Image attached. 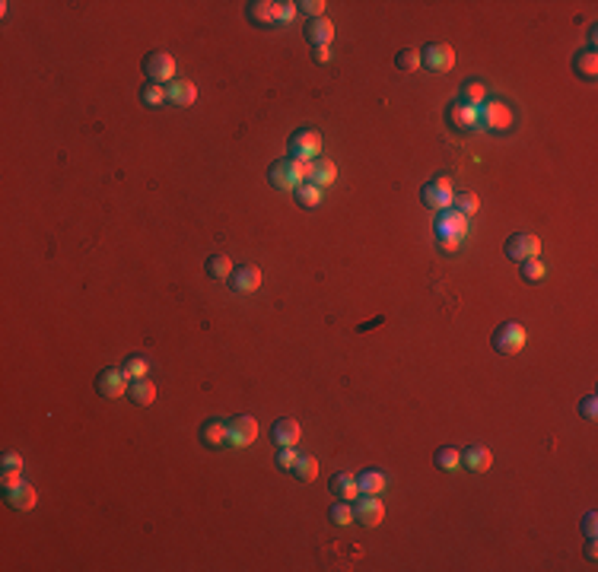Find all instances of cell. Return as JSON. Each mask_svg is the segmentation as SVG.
Here are the masks:
<instances>
[{
    "label": "cell",
    "instance_id": "1",
    "mask_svg": "<svg viewBox=\"0 0 598 572\" xmlns=\"http://www.w3.org/2000/svg\"><path fill=\"white\" fill-rule=\"evenodd\" d=\"M525 340H528V331H525L519 321H506L499 324L497 334H493V350L497 353H519V350L525 347Z\"/></svg>",
    "mask_w": 598,
    "mask_h": 572
},
{
    "label": "cell",
    "instance_id": "2",
    "mask_svg": "<svg viewBox=\"0 0 598 572\" xmlns=\"http://www.w3.org/2000/svg\"><path fill=\"white\" fill-rule=\"evenodd\" d=\"M287 149H290L293 159L312 162V159H318V153H322V137H318V131H296L290 137V143H287Z\"/></svg>",
    "mask_w": 598,
    "mask_h": 572
},
{
    "label": "cell",
    "instance_id": "3",
    "mask_svg": "<svg viewBox=\"0 0 598 572\" xmlns=\"http://www.w3.org/2000/svg\"><path fill=\"white\" fill-rule=\"evenodd\" d=\"M143 74L153 80V83H169L175 76V58L166 51H153L143 58Z\"/></svg>",
    "mask_w": 598,
    "mask_h": 572
},
{
    "label": "cell",
    "instance_id": "4",
    "mask_svg": "<svg viewBox=\"0 0 598 572\" xmlns=\"http://www.w3.org/2000/svg\"><path fill=\"white\" fill-rule=\"evenodd\" d=\"M506 255L513 257V261H532V257H538L541 255V239L538 235H532V233H515V235H509V242H506Z\"/></svg>",
    "mask_w": 598,
    "mask_h": 572
},
{
    "label": "cell",
    "instance_id": "5",
    "mask_svg": "<svg viewBox=\"0 0 598 572\" xmlns=\"http://www.w3.org/2000/svg\"><path fill=\"white\" fill-rule=\"evenodd\" d=\"M127 388H131V379L125 369H105L96 379V391L102 398H121V394H127Z\"/></svg>",
    "mask_w": 598,
    "mask_h": 572
},
{
    "label": "cell",
    "instance_id": "6",
    "mask_svg": "<svg viewBox=\"0 0 598 572\" xmlns=\"http://www.w3.org/2000/svg\"><path fill=\"white\" fill-rule=\"evenodd\" d=\"M420 64H426V70H436V74H446L455 64V51L452 45H426L420 51Z\"/></svg>",
    "mask_w": 598,
    "mask_h": 572
},
{
    "label": "cell",
    "instance_id": "7",
    "mask_svg": "<svg viewBox=\"0 0 598 572\" xmlns=\"http://www.w3.org/2000/svg\"><path fill=\"white\" fill-rule=\"evenodd\" d=\"M258 439V420L255 416H233L229 420V439L226 445H236V448H245Z\"/></svg>",
    "mask_w": 598,
    "mask_h": 572
},
{
    "label": "cell",
    "instance_id": "8",
    "mask_svg": "<svg viewBox=\"0 0 598 572\" xmlns=\"http://www.w3.org/2000/svg\"><path fill=\"white\" fill-rule=\"evenodd\" d=\"M271 439H274V445H280V448H296L299 439H302V426H299V420H293V416H280V420H274V426H271Z\"/></svg>",
    "mask_w": 598,
    "mask_h": 572
},
{
    "label": "cell",
    "instance_id": "9",
    "mask_svg": "<svg viewBox=\"0 0 598 572\" xmlns=\"http://www.w3.org/2000/svg\"><path fill=\"white\" fill-rule=\"evenodd\" d=\"M436 233L442 239H462V235H468V216H462L458 210H440Z\"/></svg>",
    "mask_w": 598,
    "mask_h": 572
},
{
    "label": "cell",
    "instance_id": "10",
    "mask_svg": "<svg viewBox=\"0 0 598 572\" xmlns=\"http://www.w3.org/2000/svg\"><path fill=\"white\" fill-rule=\"evenodd\" d=\"M229 286H233L236 293H242V296H249V293H258V286H261V271H258L255 264L236 267L233 277H229Z\"/></svg>",
    "mask_w": 598,
    "mask_h": 572
},
{
    "label": "cell",
    "instance_id": "11",
    "mask_svg": "<svg viewBox=\"0 0 598 572\" xmlns=\"http://www.w3.org/2000/svg\"><path fill=\"white\" fill-rule=\"evenodd\" d=\"M481 121L493 131H506V127H513V112L503 102H487V105H481Z\"/></svg>",
    "mask_w": 598,
    "mask_h": 572
},
{
    "label": "cell",
    "instance_id": "12",
    "mask_svg": "<svg viewBox=\"0 0 598 572\" xmlns=\"http://www.w3.org/2000/svg\"><path fill=\"white\" fill-rule=\"evenodd\" d=\"M353 512H357V522L366 525V528H375V525H382V518H385V506L379 502V496H363Z\"/></svg>",
    "mask_w": 598,
    "mask_h": 572
},
{
    "label": "cell",
    "instance_id": "13",
    "mask_svg": "<svg viewBox=\"0 0 598 572\" xmlns=\"http://www.w3.org/2000/svg\"><path fill=\"white\" fill-rule=\"evenodd\" d=\"M338 182V166H334L331 159H312V169H309V184H316V188H331V184Z\"/></svg>",
    "mask_w": 598,
    "mask_h": 572
},
{
    "label": "cell",
    "instance_id": "14",
    "mask_svg": "<svg viewBox=\"0 0 598 572\" xmlns=\"http://www.w3.org/2000/svg\"><path fill=\"white\" fill-rule=\"evenodd\" d=\"M493 465V455H491V448H484V445H471L462 452V467H468V471L474 474H487Z\"/></svg>",
    "mask_w": 598,
    "mask_h": 572
},
{
    "label": "cell",
    "instance_id": "15",
    "mask_svg": "<svg viewBox=\"0 0 598 572\" xmlns=\"http://www.w3.org/2000/svg\"><path fill=\"white\" fill-rule=\"evenodd\" d=\"M331 493L341 499V502H357V499L363 496L353 474H334V477H331Z\"/></svg>",
    "mask_w": 598,
    "mask_h": 572
},
{
    "label": "cell",
    "instance_id": "16",
    "mask_svg": "<svg viewBox=\"0 0 598 572\" xmlns=\"http://www.w3.org/2000/svg\"><path fill=\"white\" fill-rule=\"evenodd\" d=\"M306 39L312 42V48L316 45H331V39H334V23L328 17H318V19H309L306 23Z\"/></svg>",
    "mask_w": 598,
    "mask_h": 572
},
{
    "label": "cell",
    "instance_id": "17",
    "mask_svg": "<svg viewBox=\"0 0 598 572\" xmlns=\"http://www.w3.org/2000/svg\"><path fill=\"white\" fill-rule=\"evenodd\" d=\"M267 178H271V184L280 191H296L299 182L296 175H293V159H283V162H274L271 166V172H267Z\"/></svg>",
    "mask_w": 598,
    "mask_h": 572
},
{
    "label": "cell",
    "instance_id": "18",
    "mask_svg": "<svg viewBox=\"0 0 598 572\" xmlns=\"http://www.w3.org/2000/svg\"><path fill=\"white\" fill-rule=\"evenodd\" d=\"M166 99L178 108H188L194 99H198V89H194V83H188V80H172V83L166 86Z\"/></svg>",
    "mask_w": 598,
    "mask_h": 572
},
{
    "label": "cell",
    "instance_id": "19",
    "mask_svg": "<svg viewBox=\"0 0 598 572\" xmlns=\"http://www.w3.org/2000/svg\"><path fill=\"white\" fill-rule=\"evenodd\" d=\"M200 439H204L207 448H223L226 439H229V423H223V420H207V423L200 426Z\"/></svg>",
    "mask_w": 598,
    "mask_h": 572
},
{
    "label": "cell",
    "instance_id": "20",
    "mask_svg": "<svg viewBox=\"0 0 598 572\" xmlns=\"http://www.w3.org/2000/svg\"><path fill=\"white\" fill-rule=\"evenodd\" d=\"M127 398H131V404H137V407H150L156 401V385L150 379H134L131 388H127Z\"/></svg>",
    "mask_w": 598,
    "mask_h": 572
},
{
    "label": "cell",
    "instance_id": "21",
    "mask_svg": "<svg viewBox=\"0 0 598 572\" xmlns=\"http://www.w3.org/2000/svg\"><path fill=\"white\" fill-rule=\"evenodd\" d=\"M7 502L17 512H29V509H35V489L29 483H19V487L7 489Z\"/></svg>",
    "mask_w": 598,
    "mask_h": 572
},
{
    "label": "cell",
    "instance_id": "22",
    "mask_svg": "<svg viewBox=\"0 0 598 572\" xmlns=\"http://www.w3.org/2000/svg\"><path fill=\"white\" fill-rule=\"evenodd\" d=\"M477 108L474 105H465V102H455V105H448V121L455 127H474L477 125Z\"/></svg>",
    "mask_w": 598,
    "mask_h": 572
},
{
    "label": "cell",
    "instance_id": "23",
    "mask_svg": "<svg viewBox=\"0 0 598 572\" xmlns=\"http://www.w3.org/2000/svg\"><path fill=\"white\" fill-rule=\"evenodd\" d=\"M357 483H360V493H363V496H379L389 480H385V474H379V471H363L357 477Z\"/></svg>",
    "mask_w": 598,
    "mask_h": 572
},
{
    "label": "cell",
    "instance_id": "24",
    "mask_svg": "<svg viewBox=\"0 0 598 572\" xmlns=\"http://www.w3.org/2000/svg\"><path fill=\"white\" fill-rule=\"evenodd\" d=\"M249 17L255 23H280V3H267V0L249 3Z\"/></svg>",
    "mask_w": 598,
    "mask_h": 572
},
{
    "label": "cell",
    "instance_id": "25",
    "mask_svg": "<svg viewBox=\"0 0 598 572\" xmlns=\"http://www.w3.org/2000/svg\"><path fill=\"white\" fill-rule=\"evenodd\" d=\"M573 70H576V74H582V76H589V80H595V74H598V54H595V48L579 51V54L573 58Z\"/></svg>",
    "mask_w": 598,
    "mask_h": 572
},
{
    "label": "cell",
    "instance_id": "26",
    "mask_svg": "<svg viewBox=\"0 0 598 572\" xmlns=\"http://www.w3.org/2000/svg\"><path fill=\"white\" fill-rule=\"evenodd\" d=\"M452 210H458L462 216H474L481 210V198L471 194V191H462V194H452Z\"/></svg>",
    "mask_w": 598,
    "mask_h": 572
},
{
    "label": "cell",
    "instance_id": "27",
    "mask_svg": "<svg viewBox=\"0 0 598 572\" xmlns=\"http://www.w3.org/2000/svg\"><path fill=\"white\" fill-rule=\"evenodd\" d=\"M233 261H229V257L226 255H214L207 261V277L210 280H229V277H233Z\"/></svg>",
    "mask_w": 598,
    "mask_h": 572
},
{
    "label": "cell",
    "instance_id": "28",
    "mask_svg": "<svg viewBox=\"0 0 598 572\" xmlns=\"http://www.w3.org/2000/svg\"><path fill=\"white\" fill-rule=\"evenodd\" d=\"M420 198H424L430 207H436V210H448V207H452V191H442V188H436V184H426V188L420 191Z\"/></svg>",
    "mask_w": 598,
    "mask_h": 572
},
{
    "label": "cell",
    "instance_id": "29",
    "mask_svg": "<svg viewBox=\"0 0 598 572\" xmlns=\"http://www.w3.org/2000/svg\"><path fill=\"white\" fill-rule=\"evenodd\" d=\"M436 467H440V471H446V474L458 471V467H462V452H458V448H452V445L440 448V452H436Z\"/></svg>",
    "mask_w": 598,
    "mask_h": 572
},
{
    "label": "cell",
    "instance_id": "30",
    "mask_svg": "<svg viewBox=\"0 0 598 572\" xmlns=\"http://www.w3.org/2000/svg\"><path fill=\"white\" fill-rule=\"evenodd\" d=\"M484 99H487V89H484V83H477V80H468L465 86H462V99L458 102H465V105H474V108H481Z\"/></svg>",
    "mask_w": 598,
    "mask_h": 572
},
{
    "label": "cell",
    "instance_id": "31",
    "mask_svg": "<svg viewBox=\"0 0 598 572\" xmlns=\"http://www.w3.org/2000/svg\"><path fill=\"white\" fill-rule=\"evenodd\" d=\"M293 474H296L299 480H316L318 477V461L312 455H299L296 458V465H293Z\"/></svg>",
    "mask_w": 598,
    "mask_h": 572
},
{
    "label": "cell",
    "instance_id": "32",
    "mask_svg": "<svg viewBox=\"0 0 598 572\" xmlns=\"http://www.w3.org/2000/svg\"><path fill=\"white\" fill-rule=\"evenodd\" d=\"M296 198H299V204H302V207H318V200H322V188L302 182L296 188Z\"/></svg>",
    "mask_w": 598,
    "mask_h": 572
},
{
    "label": "cell",
    "instance_id": "33",
    "mask_svg": "<svg viewBox=\"0 0 598 572\" xmlns=\"http://www.w3.org/2000/svg\"><path fill=\"white\" fill-rule=\"evenodd\" d=\"M328 515H331L334 525H350V522H357V512H353V506H350V502H334Z\"/></svg>",
    "mask_w": 598,
    "mask_h": 572
},
{
    "label": "cell",
    "instance_id": "34",
    "mask_svg": "<svg viewBox=\"0 0 598 572\" xmlns=\"http://www.w3.org/2000/svg\"><path fill=\"white\" fill-rule=\"evenodd\" d=\"M141 99L147 102L150 108H159V105H163V102H166V86H159V83H150V86H143Z\"/></svg>",
    "mask_w": 598,
    "mask_h": 572
},
{
    "label": "cell",
    "instance_id": "35",
    "mask_svg": "<svg viewBox=\"0 0 598 572\" xmlns=\"http://www.w3.org/2000/svg\"><path fill=\"white\" fill-rule=\"evenodd\" d=\"M395 64H398V70L411 74V70H417V67H420V51H414V48L398 51V58H395Z\"/></svg>",
    "mask_w": 598,
    "mask_h": 572
},
{
    "label": "cell",
    "instance_id": "36",
    "mask_svg": "<svg viewBox=\"0 0 598 572\" xmlns=\"http://www.w3.org/2000/svg\"><path fill=\"white\" fill-rule=\"evenodd\" d=\"M519 274H522L525 280H544L548 271H544V264H541L538 257H532V261H522V264H519Z\"/></svg>",
    "mask_w": 598,
    "mask_h": 572
},
{
    "label": "cell",
    "instance_id": "37",
    "mask_svg": "<svg viewBox=\"0 0 598 572\" xmlns=\"http://www.w3.org/2000/svg\"><path fill=\"white\" fill-rule=\"evenodd\" d=\"M121 369H125V372H127V379H131V381H134V379H147V369H150V363H147V359H143V357H131L125 366H121Z\"/></svg>",
    "mask_w": 598,
    "mask_h": 572
},
{
    "label": "cell",
    "instance_id": "38",
    "mask_svg": "<svg viewBox=\"0 0 598 572\" xmlns=\"http://www.w3.org/2000/svg\"><path fill=\"white\" fill-rule=\"evenodd\" d=\"M299 13H306L309 19H318L324 17V0H302V3H296Z\"/></svg>",
    "mask_w": 598,
    "mask_h": 572
},
{
    "label": "cell",
    "instance_id": "39",
    "mask_svg": "<svg viewBox=\"0 0 598 572\" xmlns=\"http://www.w3.org/2000/svg\"><path fill=\"white\" fill-rule=\"evenodd\" d=\"M0 483H3V489H13L23 483V467H3V474H0Z\"/></svg>",
    "mask_w": 598,
    "mask_h": 572
},
{
    "label": "cell",
    "instance_id": "40",
    "mask_svg": "<svg viewBox=\"0 0 598 572\" xmlns=\"http://www.w3.org/2000/svg\"><path fill=\"white\" fill-rule=\"evenodd\" d=\"M296 448H280V455H277V467L280 471H293V465H296Z\"/></svg>",
    "mask_w": 598,
    "mask_h": 572
},
{
    "label": "cell",
    "instance_id": "41",
    "mask_svg": "<svg viewBox=\"0 0 598 572\" xmlns=\"http://www.w3.org/2000/svg\"><path fill=\"white\" fill-rule=\"evenodd\" d=\"M579 414L586 416V420H595V416H598V398H595V394H589V398H582Z\"/></svg>",
    "mask_w": 598,
    "mask_h": 572
},
{
    "label": "cell",
    "instance_id": "42",
    "mask_svg": "<svg viewBox=\"0 0 598 572\" xmlns=\"http://www.w3.org/2000/svg\"><path fill=\"white\" fill-rule=\"evenodd\" d=\"M582 531H586V538H595V531H598V518H595V512H589L586 518H582Z\"/></svg>",
    "mask_w": 598,
    "mask_h": 572
},
{
    "label": "cell",
    "instance_id": "43",
    "mask_svg": "<svg viewBox=\"0 0 598 572\" xmlns=\"http://www.w3.org/2000/svg\"><path fill=\"white\" fill-rule=\"evenodd\" d=\"M312 58H316V64H328V61H331V48L316 45V48H312Z\"/></svg>",
    "mask_w": 598,
    "mask_h": 572
},
{
    "label": "cell",
    "instance_id": "44",
    "mask_svg": "<svg viewBox=\"0 0 598 572\" xmlns=\"http://www.w3.org/2000/svg\"><path fill=\"white\" fill-rule=\"evenodd\" d=\"M440 248L446 251V255H455V251L462 248V239H440Z\"/></svg>",
    "mask_w": 598,
    "mask_h": 572
},
{
    "label": "cell",
    "instance_id": "45",
    "mask_svg": "<svg viewBox=\"0 0 598 572\" xmlns=\"http://www.w3.org/2000/svg\"><path fill=\"white\" fill-rule=\"evenodd\" d=\"M296 17V3H280V23H290Z\"/></svg>",
    "mask_w": 598,
    "mask_h": 572
},
{
    "label": "cell",
    "instance_id": "46",
    "mask_svg": "<svg viewBox=\"0 0 598 572\" xmlns=\"http://www.w3.org/2000/svg\"><path fill=\"white\" fill-rule=\"evenodd\" d=\"M3 467H23V458H19L17 452H7V455H3Z\"/></svg>",
    "mask_w": 598,
    "mask_h": 572
},
{
    "label": "cell",
    "instance_id": "47",
    "mask_svg": "<svg viewBox=\"0 0 598 572\" xmlns=\"http://www.w3.org/2000/svg\"><path fill=\"white\" fill-rule=\"evenodd\" d=\"M433 184H436V188H442V191H452V178H448V175H436V178H433Z\"/></svg>",
    "mask_w": 598,
    "mask_h": 572
},
{
    "label": "cell",
    "instance_id": "48",
    "mask_svg": "<svg viewBox=\"0 0 598 572\" xmlns=\"http://www.w3.org/2000/svg\"><path fill=\"white\" fill-rule=\"evenodd\" d=\"M586 556H589L592 563L598 560V547H595V538H589V547H586Z\"/></svg>",
    "mask_w": 598,
    "mask_h": 572
}]
</instances>
